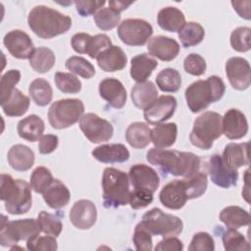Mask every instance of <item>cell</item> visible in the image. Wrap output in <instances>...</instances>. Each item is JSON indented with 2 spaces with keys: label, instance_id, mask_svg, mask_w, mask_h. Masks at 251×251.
Instances as JSON below:
<instances>
[{
  "label": "cell",
  "instance_id": "1",
  "mask_svg": "<svg viewBox=\"0 0 251 251\" xmlns=\"http://www.w3.org/2000/svg\"><path fill=\"white\" fill-rule=\"evenodd\" d=\"M147 161L160 168L164 175L190 177L201 168L200 158L191 152L153 147L146 154Z\"/></svg>",
  "mask_w": 251,
  "mask_h": 251
},
{
  "label": "cell",
  "instance_id": "2",
  "mask_svg": "<svg viewBox=\"0 0 251 251\" xmlns=\"http://www.w3.org/2000/svg\"><path fill=\"white\" fill-rule=\"evenodd\" d=\"M207 174L199 171L190 177L175 179L167 183L160 191L159 199L166 208L179 210L187 200L202 196L207 189Z\"/></svg>",
  "mask_w": 251,
  "mask_h": 251
},
{
  "label": "cell",
  "instance_id": "3",
  "mask_svg": "<svg viewBox=\"0 0 251 251\" xmlns=\"http://www.w3.org/2000/svg\"><path fill=\"white\" fill-rule=\"evenodd\" d=\"M27 24L35 35L50 39L67 32L72 26V19L50 7L37 5L29 12Z\"/></svg>",
  "mask_w": 251,
  "mask_h": 251
},
{
  "label": "cell",
  "instance_id": "4",
  "mask_svg": "<svg viewBox=\"0 0 251 251\" xmlns=\"http://www.w3.org/2000/svg\"><path fill=\"white\" fill-rule=\"evenodd\" d=\"M132 186L129 204L134 210L147 207L153 201V194L160 184L157 172L145 164L133 165L128 174Z\"/></svg>",
  "mask_w": 251,
  "mask_h": 251
},
{
  "label": "cell",
  "instance_id": "5",
  "mask_svg": "<svg viewBox=\"0 0 251 251\" xmlns=\"http://www.w3.org/2000/svg\"><path fill=\"white\" fill-rule=\"evenodd\" d=\"M31 189L25 180L14 179L7 174L1 175L0 199L11 215H23L29 211L32 205Z\"/></svg>",
  "mask_w": 251,
  "mask_h": 251
},
{
  "label": "cell",
  "instance_id": "6",
  "mask_svg": "<svg viewBox=\"0 0 251 251\" xmlns=\"http://www.w3.org/2000/svg\"><path fill=\"white\" fill-rule=\"evenodd\" d=\"M226 85L217 75H211L205 80L192 82L185 89V99L189 110L198 113L209 107L211 103L219 101L225 94Z\"/></svg>",
  "mask_w": 251,
  "mask_h": 251
},
{
  "label": "cell",
  "instance_id": "7",
  "mask_svg": "<svg viewBox=\"0 0 251 251\" xmlns=\"http://www.w3.org/2000/svg\"><path fill=\"white\" fill-rule=\"evenodd\" d=\"M102 188L105 208H119L129 203V177L125 172L106 168L102 176Z\"/></svg>",
  "mask_w": 251,
  "mask_h": 251
},
{
  "label": "cell",
  "instance_id": "8",
  "mask_svg": "<svg viewBox=\"0 0 251 251\" xmlns=\"http://www.w3.org/2000/svg\"><path fill=\"white\" fill-rule=\"evenodd\" d=\"M223 117L216 112L208 111L200 115L193 123V127L189 135L190 142L195 147L209 150L214 140L223 134Z\"/></svg>",
  "mask_w": 251,
  "mask_h": 251
},
{
  "label": "cell",
  "instance_id": "9",
  "mask_svg": "<svg viewBox=\"0 0 251 251\" xmlns=\"http://www.w3.org/2000/svg\"><path fill=\"white\" fill-rule=\"evenodd\" d=\"M41 231L38 220L24 219L16 221H7L2 216L0 228V244L4 247H14L21 240H27Z\"/></svg>",
  "mask_w": 251,
  "mask_h": 251
},
{
  "label": "cell",
  "instance_id": "10",
  "mask_svg": "<svg viewBox=\"0 0 251 251\" xmlns=\"http://www.w3.org/2000/svg\"><path fill=\"white\" fill-rule=\"evenodd\" d=\"M140 223L152 235H160L164 238L176 236L183 228V223L178 217L166 214L159 208L147 211Z\"/></svg>",
  "mask_w": 251,
  "mask_h": 251
},
{
  "label": "cell",
  "instance_id": "11",
  "mask_svg": "<svg viewBox=\"0 0 251 251\" xmlns=\"http://www.w3.org/2000/svg\"><path fill=\"white\" fill-rule=\"evenodd\" d=\"M84 113L83 102L79 99L55 101L48 110V121L53 128L63 129L75 125Z\"/></svg>",
  "mask_w": 251,
  "mask_h": 251
},
{
  "label": "cell",
  "instance_id": "12",
  "mask_svg": "<svg viewBox=\"0 0 251 251\" xmlns=\"http://www.w3.org/2000/svg\"><path fill=\"white\" fill-rule=\"evenodd\" d=\"M120 39L130 46H142L153 33L152 25L141 19H126L118 26Z\"/></svg>",
  "mask_w": 251,
  "mask_h": 251
},
{
  "label": "cell",
  "instance_id": "13",
  "mask_svg": "<svg viewBox=\"0 0 251 251\" xmlns=\"http://www.w3.org/2000/svg\"><path fill=\"white\" fill-rule=\"evenodd\" d=\"M79 127L84 136L92 143L108 141L114 133L112 124L94 113L83 115L79 120Z\"/></svg>",
  "mask_w": 251,
  "mask_h": 251
},
{
  "label": "cell",
  "instance_id": "14",
  "mask_svg": "<svg viewBox=\"0 0 251 251\" xmlns=\"http://www.w3.org/2000/svg\"><path fill=\"white\" fill-rule=\"evenodd\" d=\"M207 173L214 184L222 188H229L235 186L238 179L237 170L228 168L222 160V156L214 154L210 156L207 162Z\"/></svg>",
  "mask_w": 251,
  "mask_h": 251
},
{
  "label": "cell",
  "instance_id": "15",
  "mask_svg": "<svg viewBox=\"0 0 251 251\" xmlns=\"http://www.w3.org/2000/svg\"><path fill=\"white\" fill-rule=\"evenodd\" d=\"M226 74L230 85L236 90H245L251 83V69L248 61L231 57L226 63Z\"/></svg>",
  "mask_w": 251,
  "mask_h": 251
},
{
  "label": "cell",
  "instance_id": "16",
  "mask_svg": "<svg viewBox=\"0 0 251 251\" xmlns=\"http://www.w3.org/2000/svg\"><path fill=\"white\" fill-rule=\"evenodd\" d=\"M3 43L10 54L17 59H29L35 48L29 35L21 29H14L7 32Z\"/></svg>",
  "mask_w": 251,
  "mask_h": 251
},
{
  "label": "cell",
  "instance_id": "17",
  "mask_svg": "<svg viewBox=\"0 0 251 251\" xmlns=\"http://www.w3.org/2000/svg\"><path fill=\"white\" fill-rule=\"evenodd\" d=\"M176 105L174 96L162 95L144 110V119L150 125H159L173 117Z\"/></svg>",
  "mask_w": 251,
  "mask_h": 251
},
{
  "label": "cell",
  "instance_id": "18",
  "mask_svg": "<svg viewBox=\"0 0 251 251\" xmlns=\"http://www.w3.org/2000/svg\"><path fill=\"white\" fill-rule=\"evenodd\" d=\"M97 220V209L94 203L87 199L76 201L70 211V221L78 229H88Z\"/></svg>",
  "mask_w": 251,
  "mask_h": 251
},
{
  "label": "cell",
  "instance_id": "19",
  "mask_svg": "<svg viewBox=\"0 0 251 251\" xmlns=\"http://www.w3.org/2000/svg\"><path fill=\"white\" fill-rule=\"evenodd\" d=\"M99 94L115 109L123 108L126 102V90L124 84L114 77H107L100 81Z\"/></svg>",
  "mask_w": 251,
  "mask_h": 251
},
{
  "label": "cell",
  "instance_id": "20",
  "mask_svg": "<svg viewBox=\"0 0 251 251\" xmlns=\"http://www.w3.org/2000/svg\"><path fill=\"white\" fill-rule=\"evenodd\" d=\"M149 55L158 58L161 61L170 62L174 60L179 53V44L174 38L157 35L150 38L147 44Z\"/></svg>",
  "mask_w": 251,
  "mask_h": 251
},
{
  "label": "cell",
  "instance_id": "21",
  "mask_svg": "<svg viewBox=\"0 0 251 251\" xmlns=\"http://www.w3.org/2000/svg\"><path fill=\"white\" fill-rule=\"evenodd\" d=\"M223 133L228 139H239L248 132V122L238 109H229L222 120Z\"/></svg>",
  "mask_w": 251,
  "mask_h": 251
},
{
  "label": "cell",
  "instance_id": "22",
  "mask_svg": "<svg viewBox=\"0 0 251 251\" xmlns=\"http://www.w3.org/2000/svg\"><path fill=\"white\" fill-rule=\"evenodd\" d=\"M96 60L99 68L109 73L123 70L127 62L126 53L117 45H112L102 51L96 57Z\"/></svg>",
  "mask_w": 251,
  "mask_h": 251
},
{
  "label": "cell",
  "instance_id": "23",
  "mask_svg": "<svg viewBox=\"0 0 251 251\" xmlns=\"http://www.w3.org/2000/svg\"><path fill=\"white\" fill-rule=\"evenodd\" d=\"M91 154L97 161L106 164L124 163L129 159V151L121 143L100 145L94 148Z\"/></svg>",
  "mask_w": 251,
  "mask_h": 251
},
{
  "label": "cell",
  "instance_id": "24",
  "mask_svg": "<svg viewBox=\"0 0 251 251\" xmlns=\"http://www.w3.org/2000/svg\"><path fill=\"white\" fill-rule=\"evenodd\" d=\"M249 142L228 143L226 145L222 160L230 169L237 170L242 166L249 165Z\"/></svg>",
  "mask_w": 251,
  "mask_h": 251
},
{
  "label": "cell",
  "instance_id": "25",
  "mask_svg": "<svg viewBox=\"0 0 251 251\" xmlns=\"http://www.w3.org/2000/svg\"><path fill=\"white\" fill-rule=\"evenodd\" d=\"M9 165L18 172H25L29 170L34 164V153L26 145L16 144L13 145L7 154Z\"/></svg>",
  "mask_w": 251,
  "mask_h": 251
},
{
  "label": "cell",
  "instance_id": "26",
  "mask_svg": "<svg viewBox=\"0 0 251 251\" xmlns=\"http://www.w3.org/2000/svg\"><path fill=\"white\" fill-rule=\"evenodd\" d=\"M130 97L136 108L145 110L158 98V89L150 80L137 82L131 88Z\"/></svg>",
  "mask_w": 251,
  "mask_h": 251
},
{
  "label": "cell",
  "instance_id": "27",
  "mask_svg": "<svg viewBox=\"0 0 251 251\" xmlns=\"http://www.w3.org/2000/svg\"><path fill=\"white\" fill-rule=\"evenodd\" d=\"M42 195L45 203L52 209H61L67 206L71 198L68 187L59 179H53Z\"/></svg>",
  "mask_w": 251,
  "mask_h": 251
},
{
  "label": "cell",
  "instance_id": "28",
  "mask_svg": "<svg viewBox=\"0 0 251 251\" xmlns=\"http://www.w3.org/2000/svg\"><path fill=\"white\" fill-rule=\"evenodd\" d=\"M157 66L158 62L148 54H138L131 59L130 75L137 82L146 81Z\"/></svg>",
  "mask_w": 251,
  "mask_h": 251
},
{
  "label": "cell",
  "instance_id": "29",
  "mask_svg": "<svg viewBox=\"0 0 251 251\" xmlns=\"http://www.w3.org/2000/svg\"><path fill=\"white\" fill-rule=\"evenodd\" d=\"M44 122L37 115H29L18 123L19 136L29 141H37L44 132Z\"/></svg>",
  "mask_w": 251,
  "mask_h": 251
},
{
  "label": "cell",
  "instance_id": "30",
  "mask_svg": "<svg viewBox=\"0 0 251 251\" xmlns=\"http://www.w3.org/2000/svg\"><path fill=\"white\" fill-rule=\"evenodd\" d=\"M157 23L162 29L170 32H176L178 31L185 24V16L179 9L169 6L159 11Z\"/></svg>",
  "mask_w": 251,
  "mask_h": 251
},
{
  "label": "cell",
  "instance_id": "31",
  "mask_svg": "<svg viewBox=\"0 0 251 251\" xmlns=\"http://www.w3.org/2000/svg\"><path fill=\"white\" fill-rule=\"evenodd\" d=\"M126 139L133 148H145L151 142V129L145 123H132L126 130Z\"/></svg>",
  "mask_w": 251,
  "mask_h": 251
},
{
  "label": "cell",
  "instance_id": "32",
  "mask_svg": "<svg viewBox=\"0 0 251 251\" xmlns=\"http://www.w3.org/2000/svg\"><path fill=\"white\" fill-rule=\"evenodd\" d=\"M177 126L175 123L159 124L151 129V141L157 148H166L175 144Z\"/></svg>",
  "mask_w": 251,
  "mask_h": 251
},
{
  "label": "cell",
  "instance_id": "33",
  "mask_svg": "<svg viewBox=\"0 0 251 251\" xmlns=\"http://www.w3.org/2000/svg\"><path fill=\"white\" fill-rule=\"evenodd\" d=\"M220 221L223 222L227 228L237 229L244 226H249V213L239 206H228L220 213Z\"/></svg>",
  "mask_w": 251,
  "mask_h": 251
},
{
  "label": "cell",
  "instance_id": "34",
  "mask_svg": "<svg viewBox=\"0 0 251 251\" xmlns=\"http://www.w3.org/2000/svg\"><path fill=\"white\" fill-rule=\"evenodd\" d=\"M29 98L21 90L15 88L9 98L1 104L4 114L8 117H21L25 115L29 107Z\"/></svg>",
  "mask_w": 251,
  "mask_h": 251
},
{
  "label": "cell",
  "instance_id": "35",
  "mask_svg": "<svg viewBox=\"0 0 251 251\" xmlns=\"http://www.w3.org/2000/svg\"><path fill=\"white\" fill-rule=\"evenodd\" d=\"M178 38L183 47H191L198 45L205 36L204 27L195 22H188L183 25V26L177 31Z\"/></svg>",
  "mask_w": 251,
  "mask_h": 251
},
{
  "label": "cell",
  "instance_id": "36",
  "mask_svg": "<svg viewBox=\"0 0 251 251\" xmlns=\"http://www.w3.org/2000/svg\"><path fill=\"white\" fill-rule=\"evenodd\" d=\"M28 92L33 102L40 107L48 105L53 96V90L50 83L44 78H35L28 87Z\"/></svg>",
  "mask_w": 251,
  "mask_h": 251
},
{
  "label": "cell",
  "instance_id": "37",
  "mask_svg": "<svg viewBox=\"0 0 251 251\" xmlns=\"http://www.w3.org/2000/svg\"><path fill=\"white\" fill-rule=\"evenodd\" d=\"M54 65L55 55L53 51L44 46L36 48L29 58V66L33 69V71L40 74L50 71Z\"/></svg>",
  "mask_w": 251,
  "mask_h": 251
},
{
  "label": "cell",
  "instance_id": "38",
  "mask_svg": "<svg viewBox=\"0 0 251 251\" xmlns=\"http://www.w3.org/2000/svg\"><path fill=\"white\" fill-rule=\"evenodd\" d=\"M156 83L163 92H176L181 85V76L176 70L167 68L157 75Z\"/></svg>",
  "mask_w": 251,
  "mask_h": 251
},
{
  "label": "cell",
  "instance_id": "39",
  "mask_svg": "<svg viewBox=\"0 0 251 251\" xmlns=\"http://www.w3.org/2000/svg\"><path fill=\"white\" fill-rule=\"evenodd\" d=\"M223 244L226 251H249V241L236 229L227 228L223 233Z\"/></svg>",
  "mask_w": 251,
  "mask_h": 251
},
{
  "label": "cell",
  "instance_id": "40",
  "mask_svg": "<svg viewBox=\"0 0 251 251\" xmlns=\"http://www.w3.org/2000/svg\"><path fill=\"white\" fill-rule=\"evenodd\" d=\"M94 22L101 30H110L118 25L121 21V13L112 8H101L93 16Z\"/></svg>",
  "mask_w": 251,
  "mask_h": 251
},
{
  "label": "cell",
  "instance_id": "41",
  "mask_svg": "<svg viewBox=\"0 0 251 251\" xmlns=\"http://www.w3.org/2000/svg\"><path fill=\"white\" fill-rule=\"evenodd\" d=\"M66 68L73 74L85 79L91 78L95 75L94 66L86 59L79 56H72L66 61Z\"/></svg>",
  "mask_w": 251,
  "mask_h": 251
},
{
  "label": "cell",
  "instance_id": "42",
  "mask_svg": "<svg viewBox=\"0 0 251 251\" xmlns=\"http://www.w3.org/2000/svg\"><path fill=\"white\" fill-rule=\"evenodd\" d=\"M56 86L63 93H78L81 90L80 80L72 73L57 72L54 76Z\"/></svg>",
  "mask_w": 251,
  "mask_h": 251
},
{
  "label": "cell",
  "instance_id": "43",
  "mask_svg": "<svg viewBox=\"0 0 251 251\" xmlns=\"http://www.w3.org/2000/svg\"><path fill=\"white\" fill-rule=\"evenodd\" d=\"M37 220L41 231L44 232L45 234L57 237L61 233L63 225L61 220L57 216L50 214L46 211H41L38 214Z\"/></svg>",
  "mask_w": 251,
  "mask_h": 251
},
{
  "label": "cell",
  "instance_id": "44",
  "mask_svg": "<svg viewBox=\"0 0 251 251\" xmlns=\"http://www.w3.org/2000/svg\"><path fill=\"white\" fill-rule=\"evenodd\" d=\"M251 29L247 26H239L230 34V45L237 52H247L251 48Z\"/></svg>",
  "mask_w": 251,
  "mask_h": 251
},
{
  "label": "cell",
  "instance_id": "45",
  "mask_svg": "<svg viewBox=\"0 0 251 251\" xmlns=\"http://www.w3.org/2000/svg\"><path fill=\"white\" fill-rule=\"evenodd\" d=\"M51 172L45 167L35 168L30 175V186L36 193H43V191L53 181Z\"/></svg>",
  "mask_w": 251,
  "mask_h": 251
},
{
  "label": "cell",
  "instance_id": "46",
  "mask_svg": "<svg viewBox=\"0 0 251 251\" xmlns=\"http://www.w3.org/2000/svg\"><path fill=\"white\" fill-rule=\"evenodd\" d=\"M21 79V73L18 70H10L5 73L0 81V103L3 104L15 89V85Z\"/></svg>",
  "mask_w": 251,
  "mask_h": 251
},
{
  "label": "cell",
  "instance_id": "47",
  "mask_svg": "<svg viewBox=\"0 0 251 251\" xmlns=\"http://www.w3.org/2000/svg\"><path fill=\"white\" fill-rule=\"evenodd\" d=\"M26 248L30 251H54L57 250L58 244L55 236L37 234L26 240Z\"/></svg>",
  "mask_w": 251,
  "mask_h": 251
},
{
  "label": "cell",
  "instance_id": "48",
  "mask_svg": "<svg viewBox=\"0 0 251 251\" xmlns=\"http://www.w3.org/2000/svg\"><path fill=\"white\" fill-rule=\"evenodd\" d=\"M135 249L138 251L152 250V234L139 222L135 228L132 237Z\"/></svg>",
  "mask_w": 251,
  "mask_h": 251
},
{
  "label": "cell",
  "instance_id": "49",
  "mask_svg": "<svg viewBox=\"0 0 251 251\" xmlns=\"http://www.w3.org/2000/svg\"><path fill=\"white\" fill-rule=\"evenodd\" d=\"M206 67L205 59L196 53L189 54L183 61L184 71L192 75H202L206 71Z\"/></svg>",
  "mask_w": 251,
  "mask_h": 251
},
{
  "label": "cell",
  "instance_id": "50",
  "mask_svg": "<svg viewBox=\"0 0 251 251\" xmlns=\"http://www.w3.org/2000/svg\"><path fill=\"white\" fill-rule=\"evenodd\" d=\"M214 249L215 242L213 237L204 231L195 233L188 246L189 251H213Z\"/></svg>",
  "mask_w": 251,
  "mask_h": 251
},
{
  "label": "cell",
  "instance_id": "51",
  "mask_svg": "<svg viewBox=\"0 0 251 251\" xmlns=\"http://www.w3.org/2000/svg\"><path fill=\"white\" fill-rule=\"evenodd\" d=\"M110 46H112V41L110 39V37L106 34H96L94 36H92L90 44H89V48L87 51V55L92 58V59H96V57L105 49L109 48Z\"/></svg>",
  "mask_w": 251,
  "mask_h": 251
},
{
  "label": "cell",
  "instance_id": "52",
  "mask_svg": "<svg viewBox=\"0 0 251 251\" xmlns=\"http://www.w3.org/2000/svg\"><path fill=\"white\" fill-rule=\"evenodd\" d=\"M105 1H90V0H78L75 1L74 4L75 5L76 12L81 17H88L94 15L96 11H99L102 6L105 5Z\"/></svg>",
  "mask_w": 251,
  "mask_h": 251
},
{
  "label": "cell",
  "instance_id": "53",
  "mask_svg": "<svg viewBox=\"0 0 251 251\" xmlns=\"http://www.w3.org/2000/svg\"><path fill=\"white\" fill-rule=\"evenodd\" d=\"M92 36L88 33L78 32L73 35L71 39V44L73 49L79 54H87L89 44L91 41Z\"/></svg>",
  "mask_w": 251,
  "mask_h": 251
},
{
  "label": "cell",
  "instance_id": "54",
  "mask_svg": "<svg viewBox=\"0 0 251 251\" xmlns=\"http://www.w3.org/2000/svg\"><path fill=\"white\" fill-rule=\"evenodd\" d=\"M59 138L55 134H44L39 138L38 150L41 154H50L58 147Z\"/></svg>",
  "mask_w": 251,
  "mask_h": 251
},
{
  "label": "cell",
  "instance_id": "55",
  "mask_svg": "<svg viewBox=\"0 0 251 251\" xmlns=\"http://www.w3.org/2000/svg\"><path fill=\"white\" fill-rule=\"evenodd\" d=\"M182 249V242L175 236L164 238L155 247L156 251H181Z\"/></svg>",
  "mask_w": 251,
  "mask_h": 251
},
{
  "label": "cell",
  "instance_id": "56",
  "mask_svg": "<svg viewBox=\"0 0 251 251\" xmlns=\"http://www.w3.org/2000/svg\"><path fill=\"white\" fill-rule=\"evenodd\" d=\"M246 2V1H245ZM245 2L243 1H231V5L233 6V9L238 13V15L241 18H244L246 20H250V7H244Z\"/></svg>",
  "mask_w": 251,
  "mask_h": 251
},
{
  "label": "cell",
  "instance_id": "57",
  "mask_svg": "<svg viewBox=\"0 0 251 251\" xmlns=\"http://www.w3.org/2000/svg\"><path fill=\"white\" fill-rule=\"evenodd\" d=\"M133 2L129 1V2H126V1H109V7L112 8L113 10L121 13L122 11L127 9L128 6H130Z\"/></svg>",
  "mask_w": 251,
  "mask_h": 251
}]
</instances>
